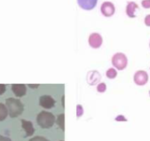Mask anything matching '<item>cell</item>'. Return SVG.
I'll use <instances>...</instances> for the list:
<instances>
[{"label": "cell", "mask_w": 150, "mask_h": 141, "mask_svg": "<svg viewBox=\"0 0 150 141\" xmlns=\"http://www.w3.org/2000/svg\"><path fill=\"white\" fill-rule=\"evenodd\" d=\"M114 5L110 2H105L101 6V12L105 17H110L115 13Z\"/></svg>", "instance_id": "52a82bcc"}, {"label": "cell", "mask_w": 150, "mask_h": 141, "mask_svg": "<svg viewBox=\"0 0 150 141\" xmlns=\"http://www.w3.org/2000/svg\"><path fill=\"white\" fill-rule=\"evenodd\" d=\"M6 91V86L4 84H0V96Z\"/></svg>", "instance_id": "ffe728a7"}, {"label": "cell", "mask_w": 150, "mask_h": 141, "mask_svg": "<svg viewBox=\"0 0 150 141\" xmlns=\"http://www.w3.org/2000/svg\"><path fill=\"white\" fill-rule=\"evenodd\" d=\"M37 123L43 129H49L55 123V117L52 113L42 111L38 115Z\"/></svg>", "instance_id": "7a4b0ae2"}, {"label": "cell", "mask_w": 150, "mask_h": 141, "mask_svg": "<svg viewBox=\"0 0 150 141\" xmlns=\"http://www.w3.org/2000/svg\"><path fill=\"white\" fill-rule=\"evenodd\" d=\"M64 99H65V96H62V105H63V107H64Z\"/></svg>", "instance_id": "cb8c5ba5"}, {"label": "cell", "mask_w": 150, "mask_h": 141, "mask_svg": "<svg viewBox=\"0 0 150 141\" xmlns=\"http://www.w3.org/2000/svg\"><path fill=\"white\" fill-rule=\"evenodd\" d=\"M21 126L23 129L25 130L26 132V137L32 136L35 132V129L33 127V123L30 121H26V120H21Z\"/></svg>", "instance_id": "8fae6325"}, {"label": "cell", "mask_w": 150, "mask_h": 141, "mask_svg": "<svg viewBox=\"0 0 150 141\" xmlns=\"http://www.w3.org/2000/svg\"><path fill=\"white\" fill-rule=\"evenodd\" d=\"M8 115V110L6 105L0 103V121L5 120Z\"/></svg>", "instance_id": "4fadbf2b"}, {"label": "cell", "mask_w": 150, "mask_h": 141, "mask_svg": "<svg viewBox=\"0 0 150 141\" xmlns=\"http://www.w3.org/2000/svg\"><path fill=\"white\" fill-rule=\"evenodd\" d=\"M12 90L16 97H22L25 96L27 93V87L24 84H13L12 85Z\"/></svg>", "instance_id": "9c48e42d"}, {"label": "cell", "mask_w": 150, "mask_h": 141, "mask_svg": "<svg viewBox=\"0 0 150 141\" xmlns=\"http://www.w3.org/2000/svg\"><path fill=\"white\" fill-rule=\"evenodd\" d=\"M96 90L99 93H105L107 90V85L105 83L101 82L99 83L97 85V87H96Z\"/></svg>", "instance_id": "2e32d148"}, {"label": "cell", "mask_w": 150, "mask_h": 141, "mask_svg": "<svg viewBox=\"0 0 150 141\" xmlns=\"http://www.w3.org/2000/svg\"><path fill=\"white\" fill-rule=\"evenodd\" d=\"M98 0H77L78 5L82 9L91 11L96 7Z\"/></svg>", "instance_id": "ba28073f"}, {"label": "cell", "mask_w": 150, "mask_h": 141, "mask_svg": "<svg viewBox=\"0 0 150 141\" xmlns=\"http://www.w3.org/2000/svg\"><path fill=\"white\" fill-rule=\"evenodd\" d=\"M77 116H82L83 113V108L81 105H80V104L77 105Z\"/></svg>", "instance_id": "d6986e66"}, {"label": "cell", "mask_w": 150, "mask_h": 141, "mask_svg": "<svg viewBox=\"0 0 150 141\" xmlns=\"http://www.w3.org/2000/svg\"><path fill=\"white\" fill-rule=\"evenodd\" d=\"M141 5H142L143 8L149 9L150 8V0H143L141 2Z\"/></svg>", "instance_id": "ac0fdd59"}, {"label": "cell", "mask_w": 150, "mask_h": 141, "mask_svg": "<svg viewBox=\"0 0 150 141\" xmlns=\"http://www.w3.org/2000/svg\"><path fill=\"white\" fill-rule=\"evenodd\" d=\"M149 47H150V44H149Z\"/></svg>", "instance_id": "484cf974"}, {"label": "cell", "mask_w": 150, "mask_h": 141, "mask_svg": "<svg viewBox=\"0 0 150 141\" xmlns=\"http://www.w3.org/2000/svg\"><path fill=\"white\" fill-rule=\"evenodd\" d=\"M102 42H103V39L100 34L94 32L90 35L88 43L90 47L93 49H99L102 46Z\"/></svg>", "instance_id": "5b68a950"}, {"label": "cell", "mask_w": 150, "mask_h": 141, "mask_svg": "<svg viewBox=\"0 0 150 141\" xmlns=\"http://www.w3.org/2000/svg\"><path fill=\"white\" fill-rule=\"evenodd\" d=\"M39 104L44 109H51L54 107L55 101L52 96H48V95H44V96L40 97Z\"/></svg>", "instance_id": "8992f818"}, {"label": "cell", "mask_w": 150, "mask_h": 141, "mask_svg": "<svg viewBox=\"0 0 150 141\" xmlns=\"http://www.w3.org/2000/svg\"><path fill=\"white\" fill-rule=\"evenodd\" d=\"M0 141H11L10 138L7 137H4L2 135H0Z\"/></svg>", "instance_id": "7402d4cb"}, {"label": "cell", "mask_w": 150, "mask_h": 141, "mask_svg": "<svg viewBox=\"0 0 150 141\" xmlns=\"http://www.w3.org/2000/svg\"><path fill=\"white\" fill-rule=\"evenodd\" d=\"M30 141H50L49 140H47V138L41 136H35L34 137L31 138L30 140Z\"/></svg>", "instance_id": "e0dca14e"}, {"label": "cell", "mask_w": 150, "mask_h": 141, "mask_svg": "<svg viewBox=\"0 0 150 141\" xmlns=\"http://www.w3.org/2000/svg\"><path fill=\"white\" fill-rule=\"evenodd\" d=\"M28 86L30 87H31V88H33V89H36V88H38V87L39 85H38V84H36V85L30 84V85H28Z\"/></svg>", "instance_id": "603a6c76"}, {"label": "cell", "mask_w": 150, "mask_h": 141, "mask_svg": "<svg viewBox=\"0 0 150 141\" xmlns=\"http://www.w3.org/2000/svg\"><path fill=\"white\" fill-rule=\"evenodd\" d=\"M133 80L135 84L138 85H144L146 84L149 80L148 74L146 72L145 70H138L134 74Z\"/></svg>", "instance_id": "277c9868"}, {"label": "cell", "mask_w": 150, "mask_h": 141, "mask_svg": "<svg viewBox=\"0 0 150 141\" xmlns=\"http://www.w3.org/2000/svg\"><path fill=\"white\" fill-rule=\"evenodd\" d=\"M106 77L108 79H115L117 77V71L113 68H109L107 70Z\"/></svg>", "instance_id": "9a60e30c"}, {"label": "cell", "mask_w": 150, "mask_h": 141, "mask_svg": "<svg viewBox=\"0 0 150 141\" xmlns=\"http://www.w3.org/2000/svg\"><path fill=\"white\" fill-rule=\"evenodd\" d=\"M127 63V57L124 53L118 52L115 54L112 57V66L119 70H122L126 68Z\"/></svg>", "instance_id": "3957f363"}, {"label": "cell", "mask_w": 150, "mask_h": 141, "mask_svg": "<svg viewBox=\"0 0 150 141\" xmlns=\"http://www.w3.org/2000/svg\"><path fill=\"white\" fill-rule=\"evenodd\" d=\"M144 23L147 27H150V15H147L144 19Z\"/></svg>", "instance_id": "44dd1931"}, {"label": "cell", "mask_w": 150, "mask_h": 141, "mask_svg": "<svg viewBox=\"0 0 150 141\" xmlns=\"http://www.w3.org/2000/svg\"><path fill=\"white\" fill-rule=\"evenodd\" d=\"M101 80V75L99 72H97L96 70H93V71H90L88 74L87 80L88 82L91 85H95L99 82Z\"/></svg>", "instance_id": "30bf717a"}, {"label": "cell", "mask_w": 150, "mask_h": 141, "mask_svg": "<svg viewBox=\"0 0 150 141\" xmlns=\"http://www.w3.org/2000/svg\"><path fill=\"white\" fill-rule=\"evenodd\" d=\"M6 107L11 118H16L24 111V104L18 99L8 98L6 99Z\"/></svg>", "instance_id": "6da1fadb"}, {"label": "cell", "mask_w": 150, "mask_h": 141, "mask_svg": "<svg viewBox=\"0 0 150 141\" xmlns=\"http://www.w3.org/2000/svg\"><path fill=\"white\" fill-rule=\"evenodd\" d=\"M60 141H63V140H60Z\"/></svg>", "instance_id": "d4e9b609"}, {"label": "cell", "mask_w": 150, "mask_h": 141, "mask_svg": "<svg viewBox=\"0 0 150 141\" xmlns=\"http://www.w3.org/2000/svg\"><path fill=\"white\" fill-rule=\"evenodd\" d=\"M138 5L134 2H129L126 8V13L129 18H135V10L138 9Z\"/></svg>", "instance_id": "7c38bea8"}, {"label": "cell", "mask_w": 150, "mask_h": 141, "mask_svg": "<svg viewBox=\"0 0 150 141\" xmlns=\"http://www.w3.org/2000/svg\"><path fill=\"white\" fill-rule=\"evenodd\" d=\"M57 124L58 125L59 127L62 129L63 131L65 130V115L64 114H60L57 116V119L56 121Z\"/></svg>", "instance_id": "5bb4252c"}]
</instances>
